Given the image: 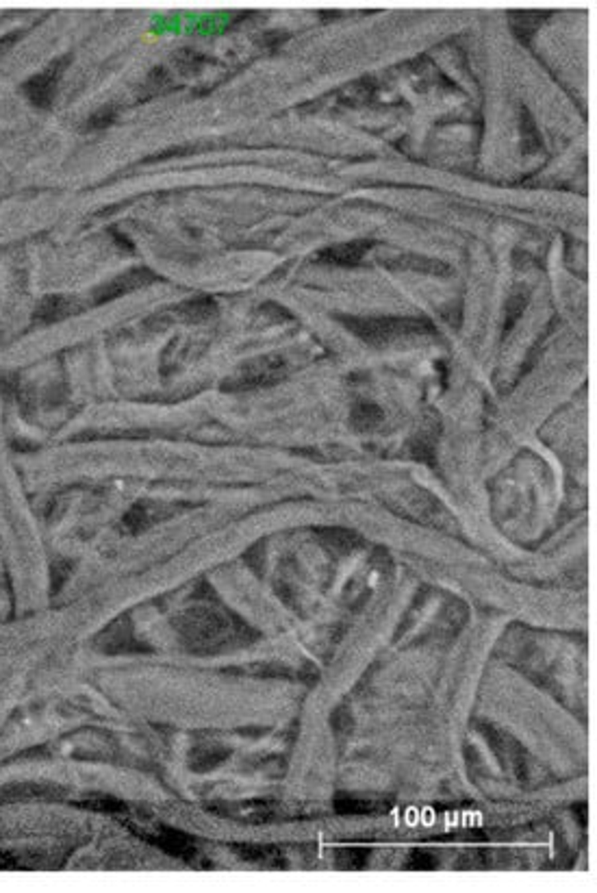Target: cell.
Instances as JSON below:
<instances>
[{
    "label": "cell",
    "instance_id": "cell-3",
    "mask_svg": "<svg viewBox=\"0 0 597 893\" xmlns=\"http://www.w3.org/2000/svg\"><path fill=\"white\" fill-rule=\"evenodd\" d=\"M383 420V411L378 409L376 405H358L352 411V424L356 428H374L378 422Z\"/></svg>",
    "mask_w": 597,
    "mask_h": 893
},
{
    "label": "cell",
    "instance_id": "cell-2",
    "mask_svg": "<svg viewBox=\"0 0 597 893\" xmlns=\"http://www.w3.org/2000/svg\"><path fill=\"white\" fill-rule=\"evenodd\" d=\"M367 248H369V244H365V242H354L350 246H334V248L322 252V256L326 261H332V263L352 266L367 252Z\"/></svg>",
    "mask_w": 597,
    "mask_h": 893
},
{
    "label": "cell",
    "instance_id": "cell-4",
    "mask_svg": "<svg viewBox=\"0 0 597 893\" xmlns=\"http://www.w3.org/2000/svg\"><path fill=\"white\" fill-rule=\"evenodd\" d=\"M381 808H385L383 804L371 802V800H346V802H337V811L344 813V815H371V813H378Z\"/></svg>",
    "mask_w": 597,
    "mask_h": 893
},
{
    "label": "cell",
    "instance_id": "cell-1",
    "mask_svg": "<svg viewBox=\"0 0 597 893\" xmlns=\"http://www.w3.org/2000/svg\"><path fill=\"white\" fill-rule=\"evenodd\" d=\"M61 72H64V66L50 64L48 70H44L42 74L33 76L31 81L27 83V87H24L29 101L33 105H37V107H48L52 103V98H54L57 81H59V76H61Z\"/></svg>",
    "mask_w": 597,
    "mask_h": 893
},
{
    "label": "cell",
    "instance_id": "cell-5",
    "mask_svg": "<svg viewBox=\"0 0 597 893\" xmlns=\"http://www.w3.org/2000/svg\"><path fill=\"white\" fill-rule=\"evenodd\" d=\"M522 135H524V148L526 150H534L536 146H541L539 131H536V126L532 122V117L528 115V111H524V117H522Z\"/></svg>",
    "mask_w": 597,
    "mask_h": 893
}]
</instances>
